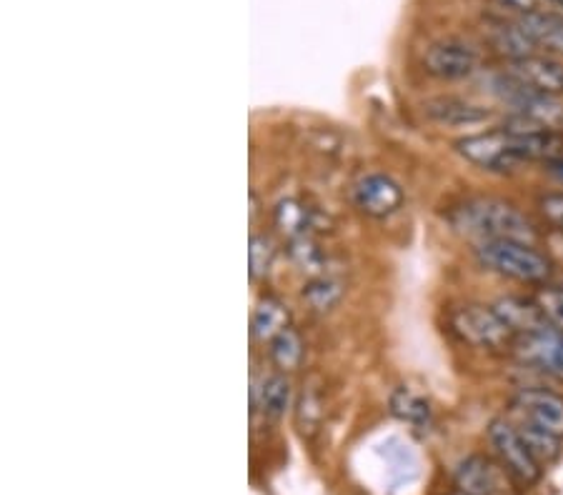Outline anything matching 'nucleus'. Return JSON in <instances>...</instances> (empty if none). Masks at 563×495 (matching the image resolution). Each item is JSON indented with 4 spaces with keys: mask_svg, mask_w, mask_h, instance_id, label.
I'll return each instance as SVG.
<instances>
[{
    "mask_svg": "<svg viewBox=\"0 0 563 495\" xmlns=\"http://www.w3.org/2000/svg\"><path fill=\"white\" fill-rule=\"evenodd\" d=\"M488 440H491L493 450H496L498 460L511 470L513 478L521 485H533L541 478V465L528 450L526 440L521 438L518 425L508 423V420L496 418L488 423Z\"/></svg>",
    "mask_w": 563,
    "mask_h": 495,
    "instance_id": "nucleus-6",
    "label": "nucleus"
},
{
    "mask_svg": "<svg viewBox=\"0 0 563 495\" xmlns=\"http://www.w3.org/2000/svg\"><path fill=\"white\" fill-rule=\"evenodd\" d=\"M518 430H521V438L526 440L528 450H531L538 465H551L561 455V438L553 435L551 430H543L533 423L518 425Z\"/></svg>",
    "mask_w": 563,
    "mask_h": 495,
    "instance_id": "nucleus-23",
    "label": "nucleus"
},
{
    "mask_svg": "<svg viewBox=\"0 0 563 495\" xmlns=\"http://www.w3.org/2000/svg\"><path fill=\"white\" fill-rule=\"evenodd\" d=\"M481 65V53L463 40H438L423 55V70L438 80L471 78Z\"/></svg>",
    "mask_w": 563,
    "mask_h": 495,
    "instance_id": "nucleus-8",
    "label": "nucleus"
},
{
    "mask_svg": "<svg viewBox=\"0 0 563 495\" xmlns=\"http://www.w3.org/2000/svg\"><path fill=\"white\" fill-rule=\"evenodd\" d=\"M341 298H343V283L328 273L316 275V278L308 280V285L303 288V300H306L316 313H326V310L336 308Z\"/></svg>",
    "mask_w": 563,
    "mask_h": 495,
    "instance_id": "nucleus-22",
    "label": "nucleus"
},
{
    "mask_svg": "<svg viewBox=\"0 0 563 495\" xmlns=\"http://www.w3.org/2000/svg\"><path fill=\"white\" fill-rule=\"evenodd\" d=\"M448 223L466 238L488 243V240H521L536 245L538 230L513 203L501 198H471L448 213Z\"/></svg>",
    "mask_w": 563,
    "mask_h": 495,
    "instance_id": "nucleus-1",
    "label": "nucleus"
},
{
    "mask_svg": "<svg viewBox=\"0 0 563 495\" xmlns=\"http://www.w3.org/2000/svg\"><path fill=\"white\" fill-rule=\"evenodd\" d=\"M293 403V385L286 378V373H273L261 380V385L253 388V405L261 410L266 418L278 420L286 415V410Z\"/></svg>",
    "mask_w": 563,
    "mask_h": 495,
    "instance_id": "nucleus-17",
    "label": "nucleus"
},
{
    "mask_svg": "<svg viewBox=\"0 0 563 495\" xmlns=\"http://www.w3.org/2000/svg\"><path fill=\"white\" fill-rule=\"evenodd\" d=\"M491 3L496 5V8L508 10V13L528 15L543 10V3H546V0H491Z\"/></svg>",
    "mask_w": 563,
    "mask_h": 495,
    "instance_id": "nucleus-28",
    "label": "nucleus"
},
{
    "mask_svg": "<svg viewBox=\"0 0 563 495\" xmlns=\"http://www.w3.org/2000/svg\"><path fill=\"white\" fill-rule=\"evenodd\" d=\"M503 73L511 75L526 88L538 90L546 95H563V60L553 55H528V58L511 60L503 68Z\"/></svg>",
    "mask_w": 563,
    "mask_h": 495,
    "instance_id": "nucleus-10",
    "label": "nucleus"
},
{
    "mask_svg": "<svg viewBox=\"0 0 563 495\" xmlns=\"http://www.w3.org/2000/svg\"><path fill=\"white\" fill-rule=\"evenodd\" d=\"M476 258L483 268L528 285H543L551 278V260L536 245L521 240H488L478 243Z\"/></svg>",
    "mask_w": 563,
    "mask_h": 495,
    "instance_id": "nucleus-2",
    "label": "nucleus"
},
{
    "mask_svg": "<svg viewBox=\"0 0 563 495\" xmlns=\"http://www.w3.org/2000/svg\"><path fill=\"white\" fill-rule=\"evenodd\" d=\"M513 408L526 418V423L551 430L563 438V398L546 388H523L513 398Z\"/></svg>",
    "mask_w": 563,
    "mask_h": 495,
    "instance_id": "nucleus-11",
    "label": "nucleus"
},
{
    "mask_svg": "<svg viewBox=\"0 0 563 495\" xmlns=\"http://www.w3.org/2000/svg\"><path fill=\"white\" fill-rule=\"evenodd\" d=\"M288 253H291V260L308 273L311 278L316 275H326V250L318 245V240L313 235H301V238L288 240Z\"/></svg>",
    "mask_w": 563,
    "mask_h": 495,
    "instance_id": "nucleus-21",
    "label": "nucleus"
},
{
    "mask_svg": "<svg viewBox=\"0 0 563 495\" xmlns=\"http://www.w3.org/2000/svg\"><path fill=\"white\" fill-rule=\"evenodd\" d=\"M451 328L463 343L473 345V348L488 350V353H503L511 350L513 333L508 325L503 323L501 315L493 310V305L481 303H466L451 310Z\"/></svg>",
    "mask_w": 563,
    "mask_h": 495,
    "instance_id": "nucleus-3",
    "label": "nucleus"
},
{
    "mask_svg": "<svg viewBox=\"0 0 563 495\" xmlns=\"http://www.w3.org/2000/svg\"><path fill=\"white\" fill-rule=\"evenodd\" d=\"M511 470L488 455H468L456 468V488L466 495H518Z\"/></svg>",
    "mask_w": 563,
    "mask_h": 495,
    "instance_id": "nucleus-5",
    "label": "nucleus"
},
{
    "mask_svg": "<svg viewBox=\"0 0 563 495\" xmlns=\"http://www.w3.org/2000/svg\"><path fill=\"white\" fill-rule=\"evenodd\" d=\"M278 245L268 233H253L248 240V275L251 280H263L276 263Z\"/></svg>",
    "mask_w": 563,
    "mask_h": 495,
    "instance_id": "nucleus-24",
    "label": "nucleus"
},
{
    "mask_svg": "<svg viewBox=\"0 0 563 495\" xmlns=\"http://www.w3.org/2000/svg\"><path fill=\"white\" fill-rule=\"evenodd\" d=\"M516 20L538 50H546V55L553 58H563V15L538 10V13L518 15Z\"/></svg>",
    "mask_w": 563,
    "mask_h": 495,
    "instance_id": "nucleus-13",
    "label": "nucleus"
},
{
    "mask_svg": "<svg viewBox=\"0 0 563 495\" xmlns=\"http://www.w3.org/2000/svg\"><path fill=\"white\" fill-rule=\"evenodd\" d=\"M288 325H291V310H288V305L281 298H276V295H263L251 318L253 338L258 343H271Z\"/></svg>",
    "mask_w": 563,
    "mask_h": 495,
    "instance_id": "nucleus-16",
    "label": "nucleus"
},
{
    "mask_svg": "<svg viewBox=\"0 0 563 495\" xmlns=\"http://www.w3.org/2000/svg\"><path fill=\"white\" fill-rule=\"evenodd\" d=\"M548 165V170H551L553 175H556L558 180L563 183V158H556V160H551V163H546Z\"/></svg>",
    "mask_w": 563,
    "mask_h": 495,
    "instance_id": "nucleus-29",
    "label": "nucleus"
},
{
    "mask_svg": "<svg viewBox=\"0 0 563 495\" xmlns=\"http://www.w3.org/2000/svg\"><path fill=\"white\" fill-rule=\"evenodd\" d=\"M423 113L428 120L446 128H466V125H481L493 118V110L486 105L471 103V100L456 98V95H441L423 103Z\"/></svg>",
    "mask_w": 563,
    "mask_h": 495,
    "instance_id": "nucleus-12",
    "label": "nucleus"
},
{
    "mask_svg": "<svg viewBox=\"0 0 563 495\" xmlns=\"http://www.w3.org/2000/svg\"><path fill=\"white\" fill-rule=\"evenodd\" d=\"M453 495H466V493H461V490H458V493H453Z\"/></svg>",
    "mask_w": 563,
    "mask_h": 495,
    "instance_id": "nucleus-31",
    "label": "nucleus"
},
{
    "mask_svg": "<svg viewBox=\"0 0 563 495\" xmlns=\"http://www.w3.org/2000/svg\"><path fill=\"white\" fill-rule=\"evenodd\" d=\"M391 413L396 415V418L406 420V423L421 425V423H426L428 415H431V405H428V400L423 398L421 393H416V390H411L403 385V388L393 390Z\"/></svg>",
    "mask_w": 563,
    "mask_h": 495,
    "instance_id": "nucleus-25",
    "label": "nucleus"
},
{
    "mask_svg": "<svg viewBox=\"0 0 563 495\" xmlns=\"http://www.w3.org/2000/svg\"><path fill=\"white\" fill-rule=\"evenodd\" d=\"M511 353L521 365L531 370H541L546 375L563 378V333L561 330L546 328L523 333L513 338Z\"/></svg>",
    "mask_w": 563,
    "mask_h": 495,
    "instance_id": "nucleus-7",
    "label": "nucleus"
},
{
    "mask_svg": "<svg viewBox=\"0 0 563 495\" xmlns=\"http://www.w3.org/2000/svg\"><path fill=\"white\" fill-rule=\"evenodd\" d=\"M268 353H271V360L278 368V373H293V370L301 368L303 355H306V340H303L301 330L288 325L283 333H278L268 343Z\"/></svg>",
    "mask_w": 563,
    "mask_h": 495,
    "instance_id": "nucleus-18",
    "label": "nucleus"
},
{
    "mask_svg": "<svg viewBox=\"0 0 563 495\" xmlns=\"http://www.w3.org/2000/svg\"><path fill=\"white\" fill-rule=\"evenodd\" d=\"M538 213L548 225L563 233V193H546L538 198Z\"/></svg>",
    "mask_w": 563,
    "mask_h": 495,
    "instance_id": "nucleus-27",
    "label": "nucleus"
},
{
    "mask_svg": "<svg viewBox=\"0 0 563 495\" xmlns=\"http://www.w3.org/2000/svg\"><path fill=\"white\" fill-rule=\"evenodd\" d=\"M456 150L473 165L491 170V173H508V170H516L523 163L516 150V140L503 128L461 138L456 143Z\"/></svg>",
    "mask_w": 563,
    "mask_h": 495,
    "instance_id": "nucleus-4",
    "label": "nucleus"
},
{
    "mask_svg": "<svg viewBox=\"0 0 563 495\" xmlns=\"http://www.w3.org/2000/svg\"><path fill=\"white\" fill-rule=\"evenodd\" d=\"M273 220H276V228L281 230L288 240L301 238V235H311V230L316 228V213L296 198L281 200L276 213H273Z\"/></svg>",
    "mask_w": 563,
    "mask_h": 495,
    "instance_id": "nucleus-19",
    "label": "nucleus"
},
{
    "mask_svg": "<svg viewBox=\"0 0 563 495\" xmlns=\"http://www.w3.org/2000/svg\"><path fill=\"white\" fill-rule=\"evenodd\" d=\"M546 3H551V5H558V8H563V0H546Z\"/></svg>",
    "mask_w": 563,
    "mask_h": 495,
    "instance_id": "nucleus-30",
    "label": "nucleus"
},
{
    "mask_svg": "<svg viewBox=\"0 0 563 495\" xmlns=\"http://www.w3.org/2000/svg\"><path fill=\"white\" fill-rule=\"evenodd\" d=\"M486 43L491 45L493 53L503 55L508 63H511V60L528 58V55H536L538 50L536 45H533V40L523 33L518 20H513V23H508V20H488Z\"/></svg>",
    "mask_w": 563,
    "mask_h": 495,
    "instance_id": "nucleus-14",
    "label": "nucleus"
},
{
    "mask_svg": "<svg viewBox=\"0 0 563 495\" xmlns=\"http://www.w3.org/2000/svg\"><path fill=\"white\" fill-rule=\"evenodd\" d=\"M533 300H536V305L541 308L546 323L563 333V285L543 283L541 288L536 290V295H533Z\"/></svg>",
    "mask_w": 563,
    "mask_h": 495,
    "instance_id": "nucleus-26",
    "label": "nucleus"
},
{
    "mask_svg": "<svg viewBox=\"0 0 563 495\" xmlns=\"http://www.w3.org/2000/svg\"><path fill=\"white\" fill-rule=\"evenodd\" d=\"M351 198L368 218H388L403 205V188L386 173H368L353 183Z\"/></svg>",
    "mask_w": 563,
    "mask_h": 495,
    "instance_id": "nucleus-9",
    "label": "nucleus"
},
{
    "mask_svg": "<svg viewBox=\"0 0 563 495\" xmlns=\"http://www.w3.org/2000/svg\"><path fill=\"white\" fill-rule=\"evenodd\" d=\"M493 310L501 315V320L508 325L513 338L523 333H533V330H541L548 325L546 318H543L541 308H538L533 298L506 295V298H498L496 303H493Z\"/></svg>",
    "mask_w": 563,
    "mask_h": 495,
    "instance_id": "nucleus-15",
    "label": "nucleus"
},
{
    "mask_svg": "<svg viewBox=\"0 0 563 495\" xmlns=\"http://www.w3.org/2000/svg\"><path fill=\"white\" fill-rule=\"evenodd\" d=\"M323 420V385L313 375L311 380L303 383L301 395L296 400V425L303 435L311 438Z\"/></svg>",
    "mask_w": 563,
    "mask_h": 495,
    "instance_id": "nucleus-20",
    "label": "nucleus"
}]
</instances>
